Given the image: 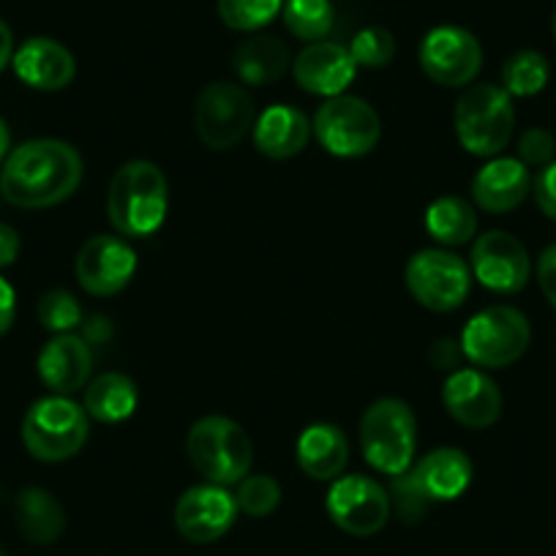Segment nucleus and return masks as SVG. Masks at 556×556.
<instances>
[{
  "label": "nucleus",
  "mask_w": 556,
  "mask_h": 556,
  "mask_svg": "<svg viewBox=\"0 0 556 556\" xmlns=\"http://www.w3.org/2000/svg\"><path fill=\"white\" fill-rule=\"evenodd\" d=\"M83 156L61 139H30L14 148L0 169V194L25 211L66 202L83 184Z\"/></svg>",
  "instance_id": "obj_1"
},
{
  "label": "nucleus",
  "mask_w": 556,
  "mask_h": 556,
  "mask_svg": "<svg viewBox=\"0 0 556 556\" xmlns=\"http://www.w3.org/2000/svg\"><path fill=\"white\" fill-rule=\"evenodd\" d=\"M169 207V186L153 162L123 164L110 184L106 213L112 227L126 238H148L162 229Z\"/></svg>",
  "instance_id": "obj_2"
},
{
  "label": "nucleus",
  "mask_w": 556,
  "mask_h": 556,
  "mask_svg": "<svg viewBox=\"0 0 556 556\" xmlns=\"http://www.w3.org/2000/svg\"><path fill=\"white\" fill-rule=\"evenodd\" d=\"M453 126L467 153L480 159L500 156L516 131L513 96L502 85H469L456 101Z\"/></svg>",
  "instance_id": "obj_3"
},
{
  "label": "nucleus",
  "mask_w": 556,
  "mask_h": 556,
  "mask_svg": "<svg viewBox=\"0 0 556 556\" xmlns=\"http://www.w3.org/2000/svg\"><path fill=\"white\" fill-rule=\"evenodd\" d=\"M186 453L197 472L213 485H238L254 464V445L240 424L224 415L200 417L186 437Z\"/></svg>",
  "instance_id": "obj_4"
},
{
  "label": "nucleus",
  "mask_w": 556,
  "mask_h": 556,
  "mask_svg": "<svg viewBox=\"0 0 556 556\" xmlns=\"http://www.w3.org/2000/svg\"><path fill=\"white\" fill-rule=\"evenodd\" d=\"M88 434V412L68 395H47L25 412L23 442L39 462H68L83 451Z\"/></svg>",
  "instance_id": "obj_5"
},
{
  "label": "nucleus",
  "mask_w": 556,
  "mask_h": 556,
  "mask_svg": "<svg viewBox=\"0 0 556 556\" xmlns=\"http://www.w3.org/2000/svg\"><path fill=\"white\" fill-rule=\"evenodd\" d=\"M415 445L417 420L406 401L379 399L368 406L361 420V447L377 472L390 478L406 472L415 462Z\"/></svg>",
  "instance_id": "obj_6"
},
{
  "label": "nucleus",
  "mask_w": 556,
  "mask_h": 556,
  "mask_svg": "<svg viewBox=\"0 0 556 556\" xmlns=\"http://www.w3.org/2000/svg\"><path fill=\"white\" fill-rule=\"evenodd\" d=\"M532 341V328L516 306H489L475 314L462 330V352L483 368H507L521 361Z\"/></svg>",
  "instance_id": "obj_7"
},
{
  "label": "nucleus",
  "mask_w": 556,
  "mask_h": 556,
  "mask_svg": "<svg viewBox=\"0 0 556 556\" xmlns=\"http://www.w3.org/2000/svg\"><path fill=\"white\" fill-rule=\"evenodd\" d=\"M404 281L409 295L429 312L447 314L464 306L472 290V267L445 249L417 251L406 262Z\"/></svg>",
  "instance_id": "obj_8"
},
{
  "label": "nucleus",
  "mask_w": 556,
  "mask_h": 556,
  "mask_svg": "<svg viewBox=\"0 0 556 556\" xmlns=\"http://www.w3.org/2000/svg\"><path fill=\"white\" fill-rule=\"evenodd\" d=\"M312 131L319 146L333 156L361 159L377 148L382 123L368 101L341 93L319 106L312 121Z\"/></svg>",
  "instance_id": "obj_9"
},
{
  "label": "nucleus",
  "mask_w": 556,
  "mask_h": 556,
  "mask_svg": "<svg viewBox=\"0 0 556 556\" xmlns=\"http://www.w3.org/2000/svg\"><path fill=\"white\" fill-rule=\"evenodd\" d=\"M254 101L240 85L211 83L194 104V128L202 146L211 151H229L254 126Z\"/></svg>",
  "instance_id": "obj_10"
},
{
  "label": "nucleus",
  "mask_w": 556,
  "mask_h": 556,
  "mask_svg": "<svg viewBox=\"0 0 556 556\" xmlns=\"http://www.w3.org/2000/svg\"><path fill=\"white\" fill-rule=\"evenodd\" d=\"M328 516L341 532L352 538H371L382 532L390 518V494L366 475H346L333 480L328 491Z\"/></svg>",
  "instance_id": "obj_11"
},
{
  "label": "nucleus",
  "mask_w": 556,
  "mask_h": 556,
  "mask_svg": "<svg viewBox=\"0 0 556 556\" xmlns=\"http://www.w3.org/2000/svg\"><path fill=\"white\" fill-rule=\"evenodd\" d=\"M420 66L442 88H467L483 68V50L469 30L440 25L420 45Z\"/></svg>",
  "instance_id": "obj_12"
},
{
  "label": "nucleus",
  "mask_w": 556,
  "mask_h": 556,
  "mask_svg": "<svg viewBox=\"0 0 556 556\" xmlns=\"http://www.w3.org/2000/svg\"><path fill=\"white\" fill-rule=\"evenodd\" d=\"M469 267L485 290L500 292V295H516L529 285V276H532L527 249L516 235L505 229H491L475 240Z\"/></svg>",
  "instance_id": "obj_13"
},
{
  "label": "nucleus",
  "mask_w": 556,
  "mask_h": 556,
  "mask_svg": "<svg viewBox=\"0 0 556 556\" xmlns=\"http://www.w3.org/2000/svg\"><path fill=\"white\" fill-rule=\"evenodd\" d=\"M137 270V254L117 235H96L79 249L74 273L88 295L110 298L126 290Z\"/></svg>",
  "instance_id": "obj_14"
},
{
  "label": "nucleus",
  "mask_w": 556,
  "mask_h": 556,
  "mask_svg": "<svg viewBox=\"0 0 556 556\" xmlns=\"http://www.w3.org/2000/svg\"><path fill=\"white\" fill-rule=\"evenodd\" d=\"M235 518H238V502L224 485H191L175 505V527L189 543H216L232 529Z\"/></svg>",
  "instance_id": "obj_15"
},
{
  "label": "nucleus",
  "mask_w": 556,
  "mask_h": 556,
  "mask_svg": "<svg viewBox=\"0 0 556 556\" xmlns=\"http://www.w3.org/2000/svg\"><path fill=\"white\" fill-rule=\"evenodd\" d=\"M442 404L456 424L467 429H489L500 420L502 390L489 374L478 368H456L445 379Z\"/></svg>",
  "instance_id": "obj_16"
},
{
  "label": "nucleus",
  "mask_w": 556,
  "mask_h": 556,
  "mask_svg": "<svg viewBox=\"0 0 556 556\" xmlns=\"http://www.w3.org/2000/svg\"><path fill=\"white\" fill-rule=\"evenodd\" d=\"M292 72H295V83L306 93L333 99L350 88L357 74V63L350 47L336 45V41H314L292 61Z\"/></svg>",
  "instance_id": "obj_17"
},
{
  "label": "nucleus",
  "mask_w": 556,
  "mask_h": 556,
  "mask_svg": "<svg viewBox=\"0 0 556 556\" xmlns=\"http://www.w3.org/2000/svg\"><path fill=\"white\" fill-rule=\"evenodd\" d=\"M406 480L429 505L434 502H453L469 489L475 467L469 456L458 447H437L426 453L417 464L406 469Z\"/></svg>",
  "instance_id": "obj_18"
},
{
  "label": "nucleus",
  "mask_w": 556,
  "mask_h": 556,
  "mask_svg": "<svg viewBox=\"0 0 556 556\" xmlns=\"http://www.w3.org/2000/svg\"><path fill=\"white\" fill-rule=\"evenodd\" d=\"M39 377L55 395H72L88 388L93 371L90 344L77 333H58L39 352Z\"/></svg>",
  "instance_id": "obj_19"
},
{
  "label": "nucleus",
  "mask_w": 556,
  "mask_h": 556,
  "mask_svg": "<svg viewBox=\"0 0 556 556\" xmlns=\"http://www.w3.org/2000/svg\"><path fill=\"white\" fill-rule=\"evenodd\" d=\"M532 191L529 167L518 159L494 156L480 167L472 180V200L485 213H510L521 205Z\"/></svg>",
  "instance_id": "obj_20"
},
{
  "label": "nucleus",
  "mask_w": 556,
  "mask_h": 556,
  "mask_svg": "<svg viewBox=\"0 0 556 556\" xmlns=\"http://www.w3.org/2000/svg\"><path fill=\"white\" fill-rule=\"evenodd\" d=\"M12 66L28 88L47 90V93L72 85L74 74H77V63H74L72 52L61 41L47 39V36H36V39L25 41L14 52Z\"/></svg>",
  "instance_id": "obj_21"
},
{
  "label": "nucleus",
  "mask_w": 556,
  "mask_h": 556,
  "mask_svg": "<svg viewBox=\"0 0 556 556\" xmlns=\"http://www.w3.org/2000/svg\"><path fill=\"white\" fill-rule=\"evenodd\" d=\"M312 139V123L301 110L287 104H273L256 117L254 142L262 156L273 162H287L306 151Z\"/></svg>",
  "instance_id": "obj_22"
},
{
  "label": "nucleus",
  "mask_w": 556,
  "mask_h": 556,
  "mask_svg": "<svg viewBox=\"0 0 556 556\" xmlns=\"http://www.w3.org/2000/svg\"><path fill=\"white\" fill-rule=\"evenodd\" d=\"M298 464L312 480H339L350 462V442L339 426L314 424L298 437Z\"/></svg>",
  "instance_id": "obj_23"
},
{
  "label": "nucleus",
  "mask_w": 556,
  "mask_h": 556,
  "mask_svg": "<svg viewBox=\"0 0 556 556\" xmlns=\"http://www.w3.org/2000/svg\"><path fill=\"white\" fill-rule=\"evenodd\" d=\"M290 47L278 36L256 34L240 41L232 52V68L240 83L245 85H270L281 79L290 68Z\"/></svg>",
  "instance_id": "obj_24"
},
{
  "label": "nucleus",
  "mask_w": 556,
  "mask_h": 556,
  "mask_svg": "<svg viewBox=\"0 0 556 556\" xmlns=\"http://www.w3.org/2000/svg\"><path fill=\"white\" fill-rule=\"evenodd\" d=\"M14 521L20 534L34 545H52L66 529V513L61 502L39 485H28L14 500Z\"/></svg>",
  "instance_id": "obj_25"
},
{
  "label": "nucleus",
  "mask_w": 556,
  "mask_h": 556,
  "mask_svg": "<svg viewBox=\"0 0 556 556\" xmlns=\"http://www.w3.org/2000/svg\"><path fill=\"white\" fill-rule=\"evenodd\" d=\"M139 393L131 377L106 371L85 388V412L99 424H123L137 412Z\"/></svg>",
  "instance_id": "obj_26"
},
{
  "label": "nucleus",
  "mask_w": 556,
  "mask_h": 556,
  "mask_svg": "<svg viewBox=\"0 0 556 556\" xmlns=\"http://www.w3.org/2000/svg\"><path fill=\"white\" fill-rule=\"evenodd\" d=\"M426 229L442 245H464L478 232V213L462 197H440L426 207Z\"/></svg>",
  "instance_id": "obj_27"
},
{
  "label": "nucleus",
  "mask_w": 556,
  "mask_h": 556,
  "mask_svg": "<svg viewBox=\"0 0 556 556\" xmlns=\"http://www.w3.org/2000/svg\"><path fill=\"white\" fill-rule=\"evenodd\" d=\"M551 66L545 55L538 50H518L502 66V88L513 96V99H529L538 96L540 90L548 85Z\"/></svg>",
  "instance_id": "obj_28"
},
{
  "label": "nucleus",
  "mask_w": 556,
  "mask_h": 556,
  "mask_svg": "<svg viewBox=\"0 0 556 556\" xmlns=\"http://www.w3.org/2000/svg\"><path fill=\"white\" fill-rule=\"evenodd\" d=\"M281 12H285V25L290 28V34L308 45L325 41L336 23L330 0H287Z\"/></svg>",
  "instance_id": "obj_29"
},
{
  "label": "nucleus",
  "mask_w": 556,
  "mask_h": 556,
  "mask_svg": "<svg viewBox=\"0 0 556 556\" xmlns=\"http://www.w3.org/2000/svg\"><path fill=\"white\" fill-rule=\"evenodd\" d=\"M281 9H285V0H218L222 23L240 34H254L270 25Z\"/></svg>",
  "instance_id": "obj_30"
},
{
  "label": "nucleus",
  "mask_w": 556,
  "mask_h": 556,
  "mask_svg": "<svg viewBox=\"0 0 556 556\" xmlns=\"http://www.w3.org/2000/svg\"><path fill=\"white\" fill-rule=\"evenodd\" d=\"M235 502H238V510L245 513V516L265 518L281 505V485L270 475H245L238 483Z\"/></svg>",
  "instance_id": "obj_31"
},
{
  "label": "nucleus",
  "mask_w": 556,
  "mask_h": 556,
  "mask_svg": "<svg viewBox=\"0 0 556 556\" xmlns=\"http://www.w3.org/2000/svg\"><path fill=\"white\" fill-rule=\"evenodd\" d=\"M39 323L45 325L52 333H72L74 328L83 325V306L77 303V298L66 290H50L41 295L39 308Z\"/></svg>",
  "instance_id": "obj_32"
},
{
  "label": "nucleus",
  "mask_w": 556,
  "mask_h": 556,
  "mask_svg": "<svg viewBox=\"0 0 556 556\" xmlns=\"http://www.w3.org/2000/svg\"><path fill=\"white\" fill-rule=\"evenodd\" d=\"M350 52L352 58H355L357 66L382 68L395 58V39L388 28L374 25V28L361 30V34L352 39Z\"/></svg>",
  "instance_id": "obj_33"
},
{
  "label": "nucleus",
  "mask_w": 556,
  "mask_h": 556,
  "mask_svg": "<svg viewBox=\"0 0 556 556\" xmlns=\"http://www.w3.org/2000/svg\"><path fill=\"white\" fill-rule=\"evenodd\" d=\"M556 153V139L548 128H527L518 139V162H523L527 167H548L554 162Z\"/></svg>",
  "instance_id": "obj_34"
},
{
  "label": "nucleus",
  "mask_w": 556,
  "mask_h": 556,
  "mask_svg": "<svg viewBox=\"0 0 556 556\" xmlns=\"http://www.w3.org/2000/svg\"><path fill=\"white\" fill-rule=\"evenodd\" d=\"M532 194L540 211H543L551 222H556V162H551L548 167L540 169L538 178L532 180Z\"/></svg>",
  "instance_id": "obj_35"
},
{
  "label": "nucleus",
  "mask_w": 556,
  "mask_h": 556,
  "mask_svg": "<svg viewBox=\"0 0 556 556\" xmlns=\"http://www.w3.org/2000/svg\"><path fill=\"white\" fill-rule=\"evenodd\" d=\"M538 285L545 301L556 308V243L540 254L538 260Z\"/></svg>",
  "instance_id": "obj_36"
},
{
  "label": "nucleus",
  "mask_w": 556,
  "mask_h": 556,
  "mask_svg": "<svg viewBox=\"0 0 556 556\" xmlns=\"http://www.w3.org/2000/svg\"><path fill=\"white\" fill-rule=\"evenodd\" d=\"M14 317H17V295L7 278L0 276V336L12 330Z\"/></svg>",
  "instance_id": "obj_37"
},
{
  "label": "nucleus",
  "mask_w": 556,
  "mask_h": 556,
  "mask_svg": "<svg viewBox=\"0 0 556 556\" xmlns=\"http://www.w3.org/2000/svg\"><path fill=\"white\" fill-rule=\"evenodd\" d=\"M20 256V235L9 224H0V267L14 265Z\"/></svg>",
  "instance_id": "obj_38"
},
{
  "label": "nucleus",
  "mask_w": 556,
  "mask_h": 556,
  "mask_svg": "<svg viewBox=\"0 0 556 556\" xmlns=\"http://www.w3.org/2000/svg\"><path fill=\"white\" fill-rule=\"evenodd\" d=\"M458 355L464 357L462 344H458V341L442 339V341H437L434 346H431V361H434L440 368H453V366H456Z\"/></svg>",
  "instance_id": "obj_39"
},
{
  "label": "nucleus",
  "mask_w": 556,
  "mask_h": 556,
  "mask_svg": "<svg viewBox=\"0 0 556 556\" xmlns=\"http://www.w3.org/2000/svg\"><path fill=\"white\" fill-rule=\"evenodd\" d=\"M14 58V36H12V28H9L3 20H0V72L12 63Z\"/></svg>",
  "instance_id": "obj_40"
},
{
  "label": "nucleus",
  "mask_w": 556,
  "mask_h": 556,
  "mask_svg": "<svg viewBox=\"0 0 556 556\" xmlns=\"http://www.w3.org/2000/svg\"><path fill=\"white\" fill-rule=\"evenodd\" d=\"M9 153H12V134H9L7 121L0 117V164L7 162Z\"/></svg>",
  "instance_id": "obj_41"
},
{
  "label": "nucleus",
  "mask_w": 556,
  "mask_h": 556,
  "mask_svg": "<svg viewBox=\"0 0 556 556\" xmlns=\"http://www.w3.org/2000/svg\"><path fill=\"white\" fill-rule=\"evenodd\" d=\"M551 28H554V39H556V12H554V23H551Z\"/></svg>",
  "instance_id": "obj_42"
},
{
  "label": "nucleus",
  "mask_w": 556,
  "mask_h": 556,
  "mask_svg": "<svg viewBox=\"0 0 556 556\" xmlns=\"http://www.w3.org/2000/svg\"><path fill=\"white\" fill-rule=\"evenodd\" d=\"M0 556H9L7 548H3V543H0Z\"/></svg>",
  "instance_id": "obj_43"
}]
</instances>
